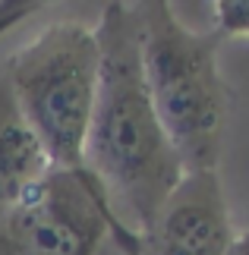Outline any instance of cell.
<instances>
[{"mask_svg":"<svg viewBox=\"0 0 249 255\" xmlns=\"http://www.w3.org/2000/svg\"><path fill=\"white\" fill-rule=\"evenodd\" d=\"M212 28L224 38H249V0H215Z\"/></svg>","mask_w":249,"mask_h":255,"instance_id":"obj_7","label":"cell"},{"mask_svg":"<svg viewBox=\"0 0 249 255\" xmlns=\"http://www.w3.org/2000/svg\"><path fill=\"white\" fill-rule=\"evenodd\" d=\"M227 255H249V230L246 233H237L231 249H227Z\"/></svg>","mask_w":249,"mask_h":255,"instance_id":"obj_9","label":"cell"},{"mask_svg":"<svg viewBox=\"0 0 249 255\" xmlns=\"http://www.w3.org/2000/svg\"><path fill=\"white\" fill-rule=\"evenodd\" d=\"M104 237L123 255L142 252V237L114 211L95 176L51 170L0 214V255H95Z\"/></svg>","mask_w":249,"mask_h":255,"instance_id":"obj_4","label":"cell"},{"mask_svg":"<svg viewBox=\"0 0 249 255\" xmlns=\"http://www.w3.org/2000/svg\"><path fill=\"white\" fill-rule=\"evenodd\" d=\"M51 170V158L28 126L0 66V214L22 202Z\"/></svg>","mask_w":249,"mask_h":255,"instance_id":"obj_6","label":"cell"},{"mask_svg":"<svg viewBox=\"0 0 249 255\" xmlns=\"http://www.w3.org/2000/svg\"><path fill=\"white\" fill-rule=\"evenodd\" d=\"M234 237L218 170H186L142 233L139 255H227Z\"/></svg>","mask_w":249,"mask_h":255,"instance_id":"obj_5","label":"cell"},{"mask_svg":"<svg viewBox=\"0 0 249 255\" xmlns=\"http://www.w3.org/2000/svg\"><path fill=\"white\" fill-rule=\"evenodd\" d=\"M41 3L38 0H0V38L19 22H25L32 13H38Z\"/></svg>","mask_w":249,"mask_h":255,"instance_id":"obj_8","label":"cell"},{"mask_svg":"<svg viewBox=\"0 0 249 255\" xmlns=\"http://www.w3.org/2000/svg\"><path fill=\"white\" fill-rule=\"evenodd\" d=\"M19 107L54 170L95 176L85 164V142L92 126L101 47L95 28L82 22H54L3 63Z\"/></svg>","mask_w":249,"mask_h":255,"instance_id":"obj_3","label":"cell"},{"mask_svg":"<svg viewBox=\"0 0 249 255\" xmlns=\"http://www.w3.org/2000/svg\"><path fill=\"white\" fill-rule=\"evenodd\" d=\"M95 35L101 47V73L85 164L104 186L114 211L142 237L186 170L145 85L136 6L120 0L107 3Z\"/></svg>","mask_w":249,"mask_h":255,"instance_id":"obj_1","label":"cell"},{"mask_svg":"<svg viewBox=\"0 0 249 255\" xmlns=\"http://www.w3.org/2000/svg\"><path fill=\"white\" fill-rule=\"evenodd\" d=\"M133 6L145 85L177 158L183 170H218L231 117V85L218 66L221 35L193 32L164 0Z\"/></svg>","mask_w":249,"mask_h":255,"instance_id":"obj_2","label":"cell"}]
</instances>
